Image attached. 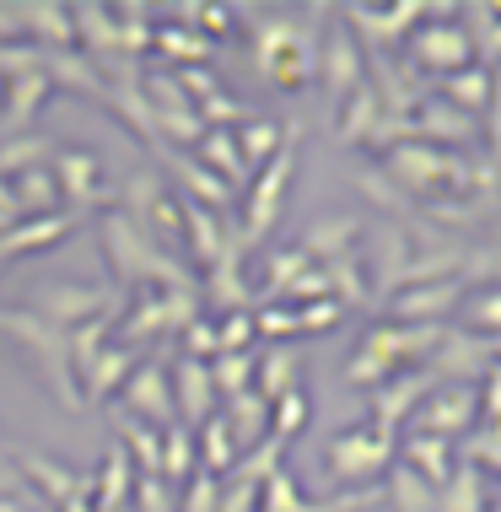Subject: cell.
I'll list each match as a JSON object with an SVG mask.
<instances>
[{"mask_svg": "<svg viewBox=\"0 0 501 512\" xmlns=\"http://www.w3.org/2000/svg\"><path fill=\"white\" fill-rule=\"evenodd\" d=\"M475 415H480V389H475V383L431 389L415 432H426V437H458V432H469V426H475Z\"/></svg>", "mask_w": 501, "mask_h": 512, "instance_id": "cell-1", "label": "cell"}, {"mask_svg": "<svg viewBox=\"0 0 501 512\" xmlns=\"http://www.w3.org/2000/svg\"><path fill=\"white\" fill-rule=\"evenodd\" d=\"M405 459H410V469L426 480L431 491H442V486L453 480V469H458L453 448H448V437H426V432H410V442H405Z\"/></svg>", "mask_w": 501, "mask_h": 512, "instance_id": "cell-2", "label": "cell"}, {"mask_svg": "<svg viewBox=\"0 0 501 512\" xmlns=\"http://www.w3.org/2000/svg\"><path fill=\"white\" fill-rule=\"evenodd\" d=\"M437 512H491V480L480 464H458L453 480L437 491Z\"/></svg>", "mask_w": 501, "mask_h": 512, "instance_id": "cell-3", "label": "cell"}, {"mask_svg": "<svg viewBox=\"0 0 501 512\" xmlns=\"http://www.w3.org/2000/svg\"><path fill=\"white\" fill-rule=\"evenodd\" d=\"M421 49L431 54V65L437 71H464L469 60H475V38H469V27H458V22H442V27H426L421 33Z\"/></svg>", "mask_w": 501, "mask_h": 512, "instance_id": "cell-4", "label": "cell"}, {"mask_svg": "<svg viewBox=\"0 0 501 512\" xmlns=\"http://www.w3.org/2000/svg\"><path fill=\"white\" fill-rule=\"evenodd\" d=\"M448 92H453L458 108H469V114L496 103V81H491V71H485V65H464V71H453V76H448Z\"/></svg>", "mask_w": 501, "mask_h": 512, "instance_id": "cell-5", "label": "cell"}, {"mask_svg": "<svg viewBox=\"0 0 501 512\" xmlns=\"http://www.w3.org/2000/svg\"><path fill=\"white\" fill-rule=\"evenodd\" d=\"M464 324L485 340H501V286H480V292L464 297Z\"/></svg>", "mask_w": 501, "mask_h": 512, "instance_id": "cell-6", "label": "cell"}, {"mask_svg": "<svg viewBox=\"0 0 501 512\" xmlns=\"http://www.w3.org/2000/svg\"><path fill=\"white\" fill-rule=\"evenodd\" d=\"M334 453H345V469H383L388 464V432H356L334 442Z\"/></svg>", "mask_w": 501, "mask_h": 512, "instance_id": "cell-7", "label": "cell"}, {"mask_svg": "<svg viewBox=\"0 0 501 512\" xmlns=\"http://www.w3.org/2000/svg\"><path fill=\"white\" fill-rule=\"evenodd\" d=\"M431 389H437V372H410L405 383H394L388 394H378V410H383V421H399L415 399H426Z\"/></svg>", "mask_w": 501, "mask_h": 512, "instance_id": "cell-8", "label": "cell"}, {"mask_svg": "<svg viewBox=\"0 0 501 512\" xmlns=\"http://www.w3.org/2000/svg\"><path fill=\"white\" fill-rule=\"evenodd\" d=\"M394 502H399V512H437V491H431L415 469H399L394 475Z\"/></svg>", "mask_w": 501, "mask_h": 512, "instance_id": "cell-9", "label": "cell"}, {"mask_svg": "<svg viewBox=\"0 0 501 512\" xmlns=\"http://www.w3.org/2000/svg\"><path fill=\"white\" fill-rule=\"evenodd\" d=\"M453 302H458V281H442V286H431V292H415L405 308L410 313H448Z\"/></svg>", "mask_w": 501, "mask_h": 512, "instance_id": "cell-10", "label": "cell"}, {"mask_svg": "<svg viewBox=\"0 0 501 512\" xmlns=\"http://www.w3.org/2000/svg\"><path fill=\"white\" fill-rule=\"evenodd\" d=\"M491 512H501V496H491Z\"/></svg>", "mask_w": 501, "mask_h": 512, "instance_id": "cell-11", "label": "cell"}]
</instances>
